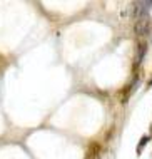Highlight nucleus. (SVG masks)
<instances>
[{"mask_svg": "<svg viewBox=\"0 0 152 159\" xmlns=\"http://www.w3.org/2000/svg\"><path fill=\"white\" fill-rule=\"evenodd\" d=\"M150 7H152V0H149V2H134L132 3V12L137 19H144V17H147V14H149Z\"/></svg>", "mask_w": 152, "mask_h": 159, "instance_id": "f257e3e1", "label": "nucleus"}, {"mask_svg": "<svg viewBox=\"0 0 152 159\" xmlns=\"http://www.w3.org/2000/svg\"><path fill=\"white\" fill-rule=\"evenodd\" d=\"M145 50H147V44L145 42H142L141 45H139V55H137V62H136V67H139L144 61V55H145Z\"/></svg>", "mask_w": 152, "mask_h": 159, "instance_id": "7ed1b4c3", "label": "nucleus"}, {"mask_svg": "<svg viewBox=\"0 0 152 159\" xmlns=\"http://www.w3.org/2000/svg\"><path fill=\"white\" fill-rule=\"evenodd\" d=\"M150 27H152V22L147 17H144V19H139L137 24H136V32L139 34V35H147V34L150 32Z\"/></svg>", "mask_w": 152, "mask_h": 159, "instance_id": "f03ea898", "label": "nucleus"}, {"mask_svg": "<svg viewBox=\"0 0 152 159\" xmlns=\"http://www.w3.org/2000/svg\"><path fill=\"white\" fill-rule=\"evenodd\" d=\"M150 141V136H142V139H141V144H139V148H137V152L141 154L142 152V148H144V146L147 144Z\"/></svg>", "mask_w": 152, "mask_h": 159, "instance_id": "20e7f679", "label": "nucleus"}]
</instances>
